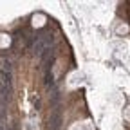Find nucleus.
<instances>
[{
	"label": "nucleus",
	"mask_w": 130,
	"mask_h": 130,
	"mask_svg": "<svg viewBox=\"0 0 130 130\" xmlns=\"http://www.w3.org/2000/svg\"><path fill=\"white\" fill-rule=\"evenodd\" d=\"M60 126H61V110H60V107H56V110L51 114L47 130H60Z\"/></svg>",
	"instance_id": "nucleus-1"
}]
</instances>
